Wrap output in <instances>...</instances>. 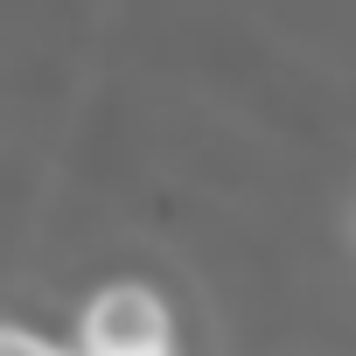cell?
I'll return each instance as SVG.
<instances>
[{
	"label": "cell",
	"instance_id": "cell-1",
	"mask_svg": "<svg viewBox=\"0 0 356 356\" xmlns=\"http://www.w3.org/2000/svg\"><path fill=\"white\" fill-rule=\"evenodd\" d=\"M70 356H175V307L147 280H112L84 300Z\"/></svg>",
	"mask_w": 356,
	"mask_h": 356
},
{
	"label": "cell",
	"instance_id": "cell-2",
	"mask_svg": "<svg viewBox=\"0 0 356 356\" xmlns=\"http://www.w3.org/2000/svg\"><path fill=\"white\" fill-rule=\"evenodd\" d=\"M0 356H70L63 342L35 335V328H15V321H0Z\"/></svg>",
	"mask_w": 356,
	"mask_h": 356
}]
</instances>
